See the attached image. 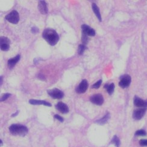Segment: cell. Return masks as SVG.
<instances>
[{
    "instance_id": "d4e9b609",
    "label": "cell",
    "mask_w": 147,
    "mask_h": 147,
    "mask_svg": "<svg viewBox=\"0 0 147 147\" xmlns=\"http://www.w3.org/2000/svg\"><path fill=\"white\" fill-rule=\"evenodd\" d=\"M139 144L142 146H147V139H142L139 141Z\"/></svg>"
},
{
    "instance_id": "484cf974",
    "label": "cell",
    "mask_w": 147,
    "mask_h": 147,
    "mask_svg": "<svg viewBox=\"0 0 147 147\" xmlns=\"http://www.w3.org/2000/svg\"><path fill=\"white\" fill-rule=\"evenodd\" d=\"M54 118H56V119H57V120H59V121H60V122H63V118L62 117V116H60V115H54Z\"/></svg>"
},
{
    "instance_id": "8fae6325",
    "label": "cell",
    "mask_w": 147,
    "mask_h": 147,
    "mask_svg": "<svg viewBox=\"0 0 147 147\" xmlns=\"http://www.w3.org/2000/svg\"><path fill=\"white\" fill-rule=\"evenodd\" d=\"M134 105L140 108H146L147 107V100L144 101L140 98L137 96L134 97Z\"/></svg>"
},
{
    "instance_id": "7402d4cb",
    "label": "cell",
    "mask_w": 147,
    "mask_h": 147,
    "mask_svg": "<svg viewBox=\"0 0 147 147\" xmlns=\"http://www.w3.org/2000/svg\"><path fill=\"white\" fill-rule=\"evenodd\" d=\"M135 134L136 136H146V131L144 130H138Z\"/></svg>"
},
{
    "instance_id": "2e32d148",
    "label": "cell",
    "mask_w": 147,
    "mask_h": 147,
    "mask_svg": "<svg viewBox=\"0 0 147 147\" xmlns=\"http://www.w3.org/2000/svg\"><path fill=\"white\" fill-rule=\"evenodd\" d=\"M92 10L94 12L95 16L97 17L99 21L101 22L102 21V19H101V16L99 7H98V5L95 3H92Z\"/></svg>"
},
{
    "instance_id": "83f0119b",
    "label": "cell",
    "mask_w": 147,
    "mask_h": 147,
    "mask_svg": "<svg viewBox=\"0 0 147 147\" xmlns=\"http://www.w3.org/2000/svg\"><path fill=\"white\" fill-rule=\"evenodd\" d=\"M3 83V77H1V85H2Z\"/></svg>"
},
{
    "instance_id": "4fadbf2b",
    "label": "cell",
    "mask_w": 147,
    "mask_h": 147,
    "mask_svg": "<svg viewBox=\"0 0 147 147\" xmlns=\"http://www.w3.org/2000/svg\"><path fill=\"white\" fill-rule=\"evenodd\" d=\"M38 9L42 14H47L48 13L47 3L45 1H39L38 3Z\"/></svg>"
},
{
    "instance_id": "d6986e66",
    "label": "cell",
    "mask_w": 147,
    "mask_h": 147,
    "mask_svg": "<svg viewBox=\"0 0 147 147\" xmlns=\"http://www.w3.org/2000/svg\"><path fill=\"white\" fill-rule=\"evenodd\" d=\"M111 143L112 144H114L117 147H119V145H120V140L119 139V138L116 136H115L113 137V138L112 139V141H111Z\"/></svg>"
},
{
    "instance_id": "9c48e42d",
    "label": "cell",
    "mask_w": 147,
    "mask_h": 147,
    "mask_svg": "<svg viewBox=\"0 0 147 147\" xmlns=\"http://www.w3.org/2000/svg\"><path fill=\"white\" fill-rule=\"evenodd\" d=\"M146 110V108H140L136 109L133 113V118L136 120H139L144 116Z\"/></svg>"
},
{
    "instance_id": "5bb4252c",
    "label": "cell",
    "mask_w": 147,
    "mask_h": 147,
    "mask_svg": "<svg viewBox=\"0 0 147 147\" xmlns=\"http://www.w3.org/2000/svg\"><path fill=\"white\" fill-rule=\"evenodd\" d=\"M21 59V56L20 55H17L16 56H15L13 58H11L8 60L7 65L9 69H12L13 67L15 66V65L19 62L20 60Z\"/></svg>"
},
{
    "instance_id": "f1b7e54d",
    "label": "cell",
    "mask_w": 147,
    "mask_h": 147,
    "mask_svg": "<svg viewBox=\"0 0 147 147\" xmlns=\"http://www.w3.org/2000/svg\"><path fill=\"white\" fill-rule=\"evenodd\" d=\"M18 113V112H16L15 114H13V115H12V116H16V115H17Z\"/></svg>"
},
{
    "instance_id": "e0dca14e",
    "label": "cell",
    "mask_w": 147,
    "mask_h": 147,
    "mask_svg": "<svg viewBox=\"0 0 147 147\" xmlns=\"http://www.w3.org/2000/svg\"><path fill=\"white\" fill-rule=\"evenodd\" d=\"M105 88L106 89L107 92L109 93V95H112L114 92L115 84H114V83H111V84H105Z\"/></svg>"
},
{
    "instance_id": "277c9868",
    "label": "cell",
    "mask_w": 147,
    "mask_h": 147,
    "mask_svg": "<svg viewBox=\"0 0 147 147\" xmlns=\"http://www.w3.org/2000/svg\"><path fill=\"white\" fill-rule=\"evenodd\" d=\"M47 93L54 99H62L64 96V93L63 92L57 88L48 90Z\"/></svg>"
},
{
    "instance_id": "7c38bea8",
    "label": "cell",
    "mask_w": 147,
    "mask_h": 147,
    "mask_svg": "<svg viewBox=\"0 0 147 147\" xmlns=\"http://www.w3.org/2000/svg\"><path fill=\"white\" fill-rule=\"evenodd\" d=\"M56 108L59 112L64 114L69 112V108L68 106L62 102H59L56 105Z\"/></svg>"
},
{
    "instance_id": "6da1fadb",
    "label": "cell",
    "mask_w": 147,
    "mask_h": 147,
    "mask_svg": "<svg viewBox=\"0 0 147 147\" xmlns=\"http://www.w3.org/2000/svg\"><path fill=\"white\" fill-rule=\"evenodd\" d=\"M42 37L49 44L54 46L57 44L59 40V36L57 33L53 29L47 28L42 33Z\"/></svg>"
},
{
    "instance_id": "9a60e30c",
    "label": "cell",
    "mask_w": 147,
    "mask_h": 147,
    "mask_svg": "<svg viewBox=\"0 0 147 147\" xmlns=\"http://www.w3.org/2000/svg\"><path fill=\"white\" fill-rule=\"evenodd\" d=\"M29 102L33 105H44L46 106L51 107V103L45 101L43 100H30L29 101Z\"/></svg>"
},
{
    "instance_id": "ac0fdd59",
    "label": "cell",
    "mask_w": 147,
    "mask_h": 147,
    "mask_svg": "<svg viewBox=\"0 0 147 147\" xmlns=\"http://www.w3.org/2000/svg\"><path fill=\"white\" fill-rule=\"evenodd\" d=\"M109 118H110L109 113H107V114H106V115L104 116V117L102 119H100V120L97 121L96 122H97V123L99 124H104L106 123L107 121L109 120Z\"/></svg>"
},
{
    "instance_id": "8992f818",
    "label": "cell",
    "mask_w": 147,
    "mask_h": 147,
    "mask_svg": "<svg viewBox=\"0 0 147 147\" xmlns=\"http://www.w3.org/2000/svg\"><path fill=\"white\" fill-rule=\"evenodd\" d=\"M90 101L94 105L101 106L104 102V98L100 94H96L91 96L90 98Z\"/></svg>"
},
{
    "instance_id": "44dd1931",
    "label": "cell",
    "mask_w": 147,
    "mask_h": 147,
    "mask_svg": "<svg viewBox=\"0 0 147 147\" xmlns=\"http://www.w3.org/2000/svg\"><path fill=\"white\" fill-rule=\"evenodd\" d=\"M82 41L83 42V44H87L88 42H89V38L88 36L86 34H85L82 33Z\"/></svg>"
},
{
    "instance_id": "30bf717a",
    "label": "cell",
    "mask_w": 147,
    "mask_h": 147,
    "mask_svg": "<svg viewBox=\"0 0 147 147\" xmlns=\"http://www.w3.org/2000/svg\"><path fill=\"white\" fill-rule=\"evenodd\" d=\"M82 33L86 34L88 36H94L95 35V31L92 28H91L88 25L83 24L82 26Z\"/></svg>"
},
{
    "instance_id": "cb8c5ba5",
    "label": "cell",
    "mask_w": 147,
    "mask_h": 147,
    "mask_svg": "<svg viewBox=\"0 0 147 147\" xmlns=\"http://www.w3.org/2000/svg\"><path fill=\"white\" fill-rule=\"evenodd\" d=\"M10 95H11V94H8V93L3 94V95H2V96H1V100H0V101H3L6 100H7V99L8 98H9V96H10Z\"/></svg>"
},
{
    "instance_id": "52a82bcc",
    "label": "cell",
    "mask_w": 147,
    "mask_h": 147,
    "mask_svg": "<svg viewBox=\"0 0 147 147\" xmlns=\"http://www.w3.org/2000/svg\"><path fill=\"white\" fill-rule=\"evenodd\" d=\"M89 86V83L87 80H83L81 83L79 84L78 87L76 88V92L78 94L84 93L87 90Z\"/></svg>"
},
{
    "instance_id": "4316f807",
    "label": "cell",
    "mask_w": 147,
    "mask_h": 147,
    "mask_svg": "<svg viewBox=\"0 0 147 147\" xmlns=\"http://www.w3.org/2000/svg\"><path fill=\"white\" fill-rule=\"evenodd\" d=\"M39 32V29L37 27H32V32L33 33H36Z\"/></svg>"
},
{
    "instance_id": "ba28073f",
    "label": "cell",
    "mask_w": 147,
    "mask_h": 147,
    "mask_svg": "<svg viewBox=\"0 0 147 147\" xmlns=\"http://www.w3.org/2000/svg\"><path fill=\"white\" fill-rule=\"evenodd\" d=\"M10 40L6 37L1 36L0 38V48L2 51H7L10 48Z\"/></svg>"
},
{
    "instance_id": "3957f363",
    "label": "cell",
    "mask_w": 147,
    "mask_h": 147,
    "mask_svg": "<svg viewBox=\"0 0 147 147\" xmlns=\"http://www.w3.org/2000/svg\"><path fill=\"white\" fill-rule=\"evenodd\" d=\"M5 20L11 24H16L20 21L19 13L16 10L11 11L10 13L5 16Z\"/></svg>"
},
{
    "instance_id": "ffe728a7",
    "label": "cell",
    "mask_w": 147,
    "mask_h": 147,
    "mask_svg": "<svg viewBox=\"0 0 147 147\" xmlns=\"http://www.w3.org/2000/svg\"><path fill=\"white\" fill-rule=\"evenodd\" d=\"M86 46L84 44H81L78 46V53L80 55H82L83 54L84 50H86Z\"/></svg>"
},
{
    "instance_id": "5b68a950",
    "label": "cell",
    "mask_w": 147,
    "mask_h": 147,
    "mask_svg": "<svg viewBox=\"0 0 147 147\" xmlns=\"http://www.w3.org/2000/svg\"><path fill=\"white\" fill-rule=\"evenodd\" d=\"M131 81V78L130 76L125 74L121 77V80L119 83V86L122 88H127L129 86Z\"/></svg>"
},
{
    "instance_id": "603a6c76",
    "label": "cell",
    "mask_w": 147,
    "mask_h": 147,
    "mask_svg": "<svg viewBox=\"0 0 147 147\" xmlns=\"http://www.w3.org/2000/svg\"><path fill=\"white\" fill-rule=\"evenodd\" d=\"M102 83V80H100L99 81H98L96 83H95L94 84H93L92 88L93 89H98Z\"/></svg>"
},
{
    "instance_id": "7a4b0ae2",
    "label": "cell",
    "mask_w": 147,
    "mask_h": 147,
    "mask_svg": "<svg viewBox=\"0 0 147 147\" xmlns=\"http://www.w3.org/2000/svg\"><path fill=\"white\" fill-rule=\"evenodd\" d=\"M9 131L13 135L20 136H26L28 131L27 127L21 124L11 125L9 127Z\"/></svg>"
}]
</instances>
